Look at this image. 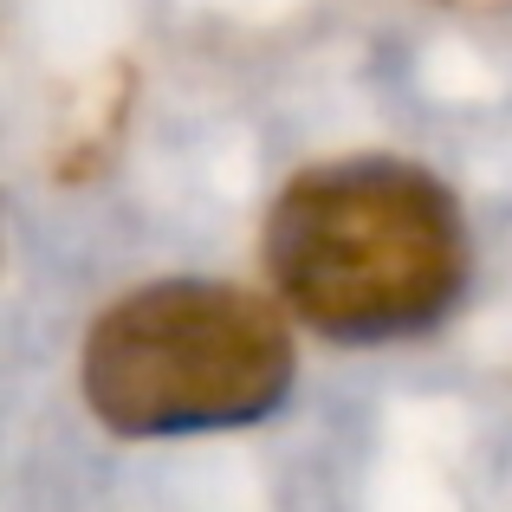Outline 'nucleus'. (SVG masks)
Returning a JSON list of instances; mask_svg holds the SVG:
<instances>
[{
    "instance_id": "f257e3e1",
    "label": "nucleus",
    "mask_w": 512,
    "mask_h": 512,
    "mask_svg": "<svg viewBox=\"0 0 512 512\" xmlns=\"http://www.w3.org/2000/svg\"><path fill=\"white\" fill-rule=\"evenodd\" d=\"M266 273L299 325L331 344L422 338L461 305V201L402 156H344L292 175L266 214Z\"/></svg>"
},
{
    "instance_id": "f03ea898",
    "label": "nucleus",
    "mask_w": 512,
    "mask_h": 512,
    "mask_svg": "<svg viewBox=\"0 0 512 512\" xmlns=\"http://www.w3.org/2000/svg\"><path fill=\"white\" fill-rule=\"evenodd\" d=\"M299 376L292 331L234 279H150L85 331L78 389L111 435H227L279 415Z\"/></svg>"
}]
</instances>
